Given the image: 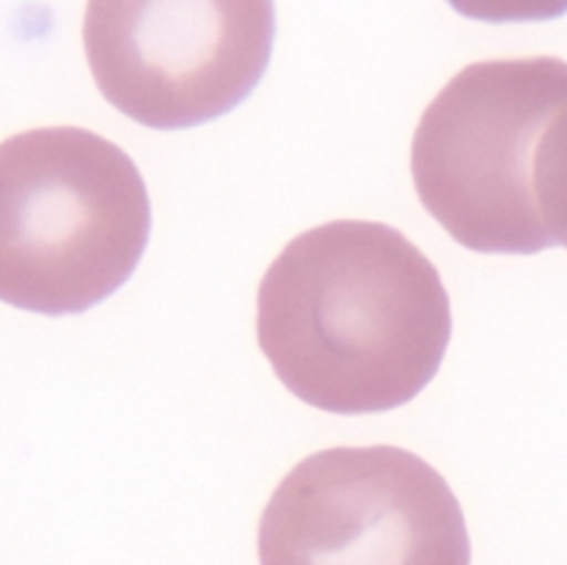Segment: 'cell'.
I'll return each mask as SVG.
<instances>
[{
	"label": "cell",
	"mask_w": 567,
	"mask_h": 565,
	"mask_svg": "<svg viewBox=\"0 0 567 565\" xmlns=\"http://www.w3.org/2000/svg\"><path fill=\"white\" fill-rule=\"evenodd\" d=\"M272 29V4L259 0H95L82 40L93 80L117 111L151 129H184L252 91Z\"/></svg>",
	"instance_id": "cell-5"
},
{
	"label": "cell",
	"mask_w": 567,
	"mask_h": 565,
	"mask_svg": "<svg viewBox=\"0 0 567 565\" xmlns=\"http://www.w3.org/2000/svg\"><path fill=\"white\" fill-rule=\"evenodd\" d=\"M151 228L144 179L106 137L44 126L0 142V299L82 312L135 270Z\"/></svg>",
	"instance_id": "cell-2"
},
{
	"label": "cell",
	"mask_w": 567,
	"mask_h": 565,
	"mask_svg": "<svg viewBox=\"0 0 567 565\" xmlns=\"http://www.w3.org/2000/svg\"><path fill=\"white\" fill-rule=\"evenodd\" d=\"M567 104L554 55L467 64L423 111L410 148L416 195L452 239L476 253L532 255L549 239L534 195L536 146Z\"/></svg>",
	"instance_id": "cell-3"
},
{
	"label": "cell",
	"mask_w": 567,
	"mask_h": 565,
	"mask_svg": "<svg viewBox=\"0 0 567 565\" xmlns=\"http://www.w3.org/2000/svg\"><path fill=\"white\" fill-rule=\"evenodd\" d=\"M259 565H470L445 479L396 445H339L301 459L257 530Z\"/></svg>",
	"instance_id": "cell-4"
},
{
	"label": "cell",
	"mask_w": 567,
	"mask_h": 565,
	"mask_svg": "<svg viewBox=\"0 0 567 565\" xmlns=\"http://www.w3.org/2000/svg\"><path fill=\"white\" fill-rule=\"evenodd\" d=\"M534 195L549 239L567 248V104L556 111L536 146Z\"/></svg>",
	"instance_id": "cell-6"
},
{
	"label": "cell",
	"mask_w": 567,
	"mask_h": 565,
	"mask_svg": "<svg viewBox=\"0 0 567 565\" xmlns=\"http://www.w3.org/2000/svg\"><path fill=\"white\" fill-rule=\"evenodd\" d=\"M450 332L439 270L381 222L337 219L297 235L257 290V341L275 374L334 414L414 399L436 374Z\"/></svg>",
	"instance_id": "cell-1"
}]
</instances>
